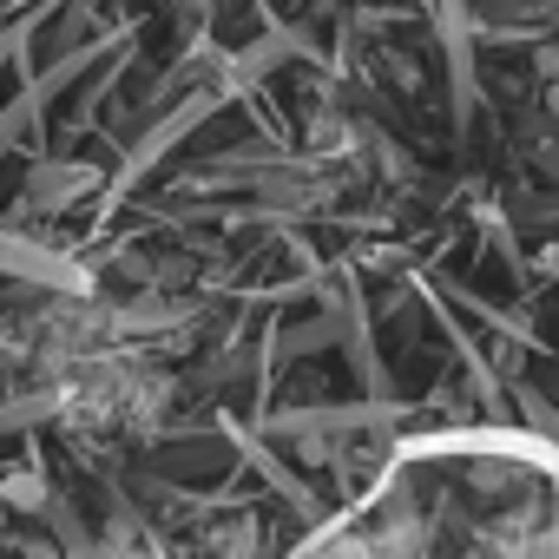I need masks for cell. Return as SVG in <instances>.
Masks as SVG:
<instances>
[{"instance_id":"6","label":"cell","mask_w":559,"mask_h":559,"mask_svg":"<svg viewBox=\"0 0 559 559\" xmlns=\"http://www.w3.org/2000/svg\"><path fill=\"white\" fill-rule=\"evenodd\" d=\"M0 546H8V507H0Z\"/></svg>"},{"instance_id":"3","label":"cell","mask_w":559,"mask_h":559,"mask_svg":"<svg viewBox=\"0 0 559 559\" xmlns=\"http://www.w3.org/2000/svg\"><path fill=\"white\" fill-rule=\"evenodd\" d=\"M211 552H217V559H257V526H250V520L217 526V533H211Z\"/></svg>"},{"instance_id":"5","label":"cell","mask_w":559,"mask_h":559,"mask_svg":"<svg viewBox=\"0 0 559 559\" xmlns=\"http://www.w3.org/2000/svg\"><path fill=\"white\" fill-rule=\"evenodd\" d=\"M546 112L559 119V80H546Z\"/></svg>"},{"instance_id":"2","label":"cell","mask_w":559,"mask_h":559,"mask_svg":"<svg viewBox=\"0 0 559 559\" xmlns=\"http://www.w3.org/2000/svg\"><path fill=\"white\" fill-rule=\"evenodd\" d=\"M0 507H8V513H47L53 507L47 474L40 467H0Z\"/></svg>"},{"instance_id":"1","label":"cell","mask_w":559,"mask_h":559,"mask_svg":"<svg viewBox=\"0 0 559 559\" xmlns=\"http://www.w3.org/2000/svg\"><path fill=\"white\" fill-rule=\"evenodd\" d=\"M99 185V165H34L27 178V211H67Z\"/></svg>"},{"instance_id":"4","label":"cell","mask_w":559,"mask_h":559,"mask_svg":"<svg viewBox=\"0 0 559 559\" xmlns=\"http://www.w3.org/2000/svg\"><path fill=\"white\" fill-rule=\"evenodd\" d=\"M533 73H539V80H559V47H539V53H533Z\"/></svg>"}]
</instances>
